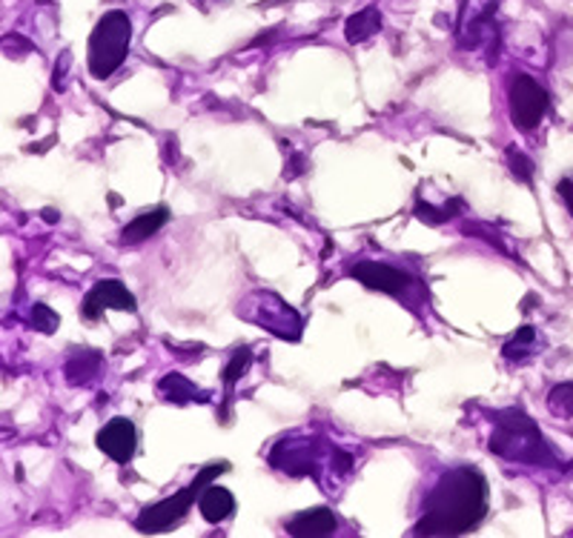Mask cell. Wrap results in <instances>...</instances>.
Here are the masks:
<instances>
[{"label":"cell","mask_w":573,"mask_h":538,"mask_svg":"<svg viewBox=\"0 0 573 538\" xmlns=\"http://www.w3.org/2000/svg\"><path fill=\"white\" fill-rule=\"evenodd\" d=\"M158 392L164 396L170 404H190V401H209L207 392H202L193 381H186L179 373H167L161 381H158Z\"/></svg>","instance_id":"5bb4252c"},{"label":"cell","mask_w":573,"mask_h":538,"mask_svg":"<svg viewBox=\"0 0 573 538\" xmlns=\"http://www.w3.org/2000/svg\"><path fill=\"white\" fill-rule=\"evenodd\" d=\"M101 364H104L101 353H95V350H81V353L69 355L64 373H67L69 384H90L95 381L98 373H101Z\"/></svg>","instance_id":"9a60e30c"},{"label":"cell","mask_w":573,"mask_h":538,"mask_svg":"<svg viewBox=\"0 0 573 538\" xmlns=\"http://www.w3.org/2000/svg\"><path fill=\"white\" fill-rule=\"evenodd\" d=\"M548 410H551L557 419H571L573 415V381L557 384V387L548 392Z\"/></svg>","instance_id":"ac0fdd59"},{"label":"cell","mask_w":573,"mask_h":538,"mask_svg":"<svg viewBox=\"0 0 573 538\" xmlns=\"http://www.w3.org/2000/svg\"><path fill=\"white\" fill-rule=\"evenodd\" d=\"M379 30L381 12L376 7H367L362 9V12H356V15L347 18V23H344V37H347L351 44H362V41L373 37Z\"/></svg>","instance_id":"2e32d148"},{"label":"cell","mask_w":573,"mask_h":538,"mask_svg":"<svg viewBox=\"0 0 573 538\" xmlns=\"http://www.w3.org/2000/svg\"><path fill=\"white\" fill-rule=\"evenodd\" d=\"M335 527H339V518L330 507H313L298 513L287 522V533L298 538H324L333 536Z\"/></svg>","instance_id":"8fae6325"},{"label":"cell","mask_w":573,"mask_h":538,"mask_svg":"<svg viewBox=\"0 0 573 538\" xmlns=\"http://www.w3.org/2000/svg\"><path fill=\"white\" fill-rule=\"evenodd\" d=\"M198 510H202V516L207 518L209 524L227 522V518L236 513V499H232L230 490H224V487L207 484L198 495Z\"/></svg>","instance_id":"4fadbf2b"},{"label":"cell","mask_w":573,"mask_h":538,"mask_svg":"<svg viewBox=\"0 0 573 538\" xmlns=\"http://www.w3.org/2000/svg\"><path fill=\"white\" fill-rule=\"evenodd\" d=\"M129 41H133V21L127 12L112 9L95 23L90 35V53H87L90 75L95 81H106L118 72L121 64L127 60Z\"/></svg>","instance_id":"277c9868"},{"label":"cell","mask_w":573,"mask_h":538,"mask_svg":"<svg viewBox=\"0 0 573 538\" xmlns=\"http://www.w3.org/2000/svg\"><path fill=\"white\" fill-rule=\"evenodd\" d=\"M507 163H511V172H514V178H519L522 184H530V178H534V161H530L522 149H516V147L507 149Z\"/></svg>","instance_id":"44dd1931"},{"label":"cell","mask_w":573,"mask_h":538,"mask_svg":"<svg viewBox=\"0 0 573 538\" xmlns=\"http://www.w3.org/2000/svg\"><path fill=\"white\" fill-rule=\"evenodd\" d=\"M534 350H537V330H534V327H522L519 332H514V339L507 341L502 353H505L507 362L516 364V362H525V358H530Z\"/></svg>","instance_id":"e0dca14e"},{"label":"cell","mask_w":573,"mask_h":538,"mask_svg":"<svg viewBox=\"0 0 573 538\" xmlns=\"http://www.w3.org/2000/svg\"><path fill=\"white\" fill-rule=\"evenodd\" d=\"M267 461L276 470L287 472L293 479L313 476L321 484V476L347 479L353 472V453L330 447L321 435H290L270 450Z\"/></svg>","instance_id":"7a4b0ae2"},{"label":"cell","mask_w":573,"mask_h":538,"mask_svg":"<svg viewBox=\"0 0 573 538\" xmlns=\"http://www.w3.org/2000/svg\"><path fill=\"white\" fill-rule=\"evenodd\" d=\"M239 316L261 330L273 332L282 341H298L301 335V318L290 304L282 301L270 289H253L250 296L241 298Z\"/></svg>","instance_id":"8992f818"},{"label":"cell","mask_w":573,"mask_h":538,"mask_svg":"<svg viewBox=\"0 0 573 538\" xmlns=\"http://www.w3.org/2000/svg\"><path fill=\"white\" fill-rule=\"evenodd\" d=\"M227 470H230L227 461H218V465L204 467V470L195 476L193 484L186 487V490L170 495V499H164V502L152 504V507H144L141 516H138V522H135V527H138L141 533H164V530H170V527H175V524H181L184 522L186 513H190V507L195 504V499L202 495L204 487Z\"/></svg>","instance_id":"5b68a950"},{"label":"cell","mask_w":573,"mask_h":538,"mask_svg":"<svg viewBox=\"0 0 573 538\" xmlns=\"http://www.w3.org/2000/svg\"><path fill=\"white\" fill-rule=\"evenodd\" d=\"M559 195H562V201H565L568 213L573 215V175H568L559 181Z\"/></svg>","instance_id":"7402d4cb"},{"label":"cell","mask_w":573,"mask_h":538,"mask_svg":"<svg viewBox=\"0 0 573 538\" xmlns=\"http://www.w3.org/2000/svg\"><path fill=\"white\" fill-rule=\"evenodd\" d=\"M95 444L98 450L110 456L112 461L127 465V461H133L135 450H138V433H135V424L129 419H112L98 430Z\"/></svg>","instance_id":"30bf717a"},{"label":"cell","mask_w":573,"mask_h":538,"mask_svg":"<svg viewBox=\"0 0 573 538\" xmlns=\"http://www.w3.org/2000/svg\"><path fill=\"white\" fill-rule=\"evenodd\" d=\"M30 321H32V327H35L37 332H44V335H49V332H55V330H58V324H60L58 312L49 310L46 304H35V307H32Z\"/></svg>","instance_id":"ffe728a7"},{"label":"cell","mask_w":573,"mask_h":538,"mask_svg":"<svg viewBox=\"0 0 573 538\" xmlns=\"http://www.w3.org/2000/svg\"><path fill=\"white\" fill-rule=\"evenodd\" d=\"M135 296L127 289V284H121L118 278H106L98 281L95 287L87 293L83 298V318L87 321H98L104 316V310H124V312H135Z\"/></svg>","instance_id":"9c48e42d"},{"label":"cell","mask_w":573,"mask_h":538,"mask_svg":"<svg viewBox=\"0 0 573 538\" xmlns=\"http://www.w3.org/2000/svg\"><path fill=\"white\" fill-rule=\"evenodd\" d=\"M351 275L373 293H385V296H393L404 304H413V296H422V289H425L410 273H404L399 266L379 264V261H358Z\"/></svg>","instance_id":"ba28073f"},{"label":"cell","mask_w":573,"mask_h":538,"mask_svg":"<svg viewBox=\"0 0 573 538\" xmlns=\"http://www.w3.org/2000/svg\"><path fill=\"white\" fill-rule=\"evenodd\" d=\"M204 3H221V0H204Z\"/></svg>","instance_id":"603a6c76"},{"label":"cell","mask_w":573,"mask_h":538,"mask_svg":"<svg viewBox=\"0 0 573 538\" xmlns=\"http://www.w3.org/2000/svg\"><path fill=\"white\" fill-rule=\"evenodd\" d=\"M507 104H511V121L522 133H534L551 110V98L530 75H514L507 83Z\"/></svg>","instance_id":"52a82bcc"},{"label":"cell","mask_w":573,"mask_h":538,"mask_svg":"<svg viewBox=\"0 0 573 538\" xmlns=\"http://www.w3.org/2000/svg\"><path fill=\"white\" fill-rule=\"evenodd\" d=\"M167 221H170V209L167 207H156L149 209V213H141L138 218H133V221L124 227V232H121V243H124V247H138V243H144L147 238L156 236L158 229L164 227Z\"/></svg>","instance_id":"7c38bea8"},{"label":"cell","mask_w":573,"mask_h":538,"mask_svg":"<svg viewBox=\"0 0 573 538\" xmlns=\"http://www.w3.org/2000/svg\"><path fill=\"white\" fill-rule=\"evenodd\" d=\"M488 516V484L473 467H454L442 472L422 502L413 533L416 536H465L477 530Z\"/></svg>","instance_id":"6da1fadb"},{"label":"cell","mask_w":573,"mask_h":538,"mask_svg":"<svg viewBox=\"0 0 573 538\" xmlns=\"http://www.w3.org/2000/svg\"><path fill=\"white\" fill-rule=\"evenodd\" d=\"M250 362H253V353H250L247 347H239L230 355V364H227V369H224V384H227V392H230L232 387H236V381H239L247 369H250Z\"/></svg>","instance_id":"d6986e66"},{"label":"cell","mask_w":573,"mask_h":538,"mask_svg":"<svg viewBox=\"0 0 573 538\" xmlns=\"http://www.w3.org/2000/svg\"><path fill=\"white\" fill-rule=\"evenodd\" d=\"M491 453L507 461H519V465H557L551 444L545 442L537 424L519 410H502L493 415Z\"/></svg>","instance_id":"3957f363"}]
</instances>
